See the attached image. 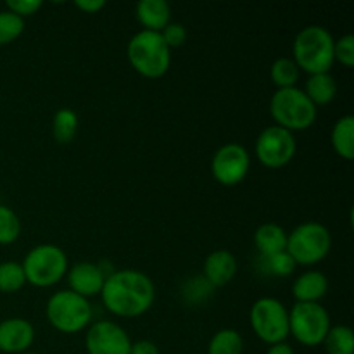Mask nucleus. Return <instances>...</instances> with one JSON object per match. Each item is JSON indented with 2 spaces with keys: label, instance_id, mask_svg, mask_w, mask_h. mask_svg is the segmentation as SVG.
Segmentation results:
<instances>
[{
  "label": "nucleus",
  "instance_id": "4468645a",
  "mask_svg": "<svg viewBox=\"0 0 354 354\" xmlns=\"http://www.w3.org/2000/svg\"><path fill=\"white\" fill-rule=\"evenodd\" d=\"M35 328L24 318H7L0 322V351L23 354L33 346Z\"/></svg>",
  "mask_w": 354,
  "mask_h": 354
},
{
  "label": "nucleus",
  "instance_id": "a878e982",
  "mask_svg": "<svg viewBox=\"0 0 354 354\" xmlns=\"http://www.w3.org/2000/svg\"><path fill=\"white\" fill-rule=\"evenodd\" d=\"M26 286L23 266L17 261L0 263V292L14 294Z\"/></svg>",
  "mask_w": 354,
  "mask_h": 354
},
{
  "label": "nucleus",
  "instance_id": "cd10ccee",
  "mask_svg": "<svg viewBox=\"0 0 354 354\" xmlns=\"http://www.w3.org/2000/svg\"><path fill=\"white\" fill-rule=\"evenodd\" d=\"M21 235V220L10 207L0 204V245L16 242Z\"/></svg>",
  "mask_w": 354,
  "mask_h": 354
},
{
  "label": "nucleus",
  "instance_id": "b1692460",
  "mask_svg": "<svg viewBox=\"0 0 354 354\" xmlns=\"http://www.w3.org/2000/svg\"><path fill=\"white\" fill-rule=\"evenodd\" d=\"M327 354H354V334L348 325H334L324 341Z\"/></svg>",
  "mask_w": 354,
  "mask_h": 354
},
{
  "label": "nucleus",
  "instance_id": "2f4dec72",
  "mask_svg": "<svg viewBox=\"0 0 354 354\" xmlns=\"http://www.w3.org/2000/svg\"><path fill=\"white\" fill-rule=\"evenodd\" d=\"M41 6H44L41 0H7L6 2L7 10H10L12 14L19 16L21 19L37 14L38 10L41 9Z\"/></svg>",
  "mask_w": 354,
  "mask_h": 354
},
{
  "label": "nucleus",
  "instance_id": "6e6552de",
  "mask_svg": "<svg viewBox=\"0 0 354 354\" xmlns=\"http://www.w3.org/2000/svg\"><path fill=\"white\" fill-rule=\"evenodd\" d=\"M251 328L259 341L273 346L289 337V310L275 297H259L249 311Z\"/></svg>",
  "mask_w": 354,
  "mask_h": 354
},
{
  "label": "nucleus",
  "instance_id": "9b49d317",
  "mask_svg": "<svg viewBox=\"0 0 354 354\" xmlns=\"http://www.w3.org/2000/svg\"><path fill=\"white\" fill-rule=\"evenodd\" d=\"M251 169V156L241 144H225L211 159V173L220 185L235 187L242 183Z\"/></svg>",
  "mask_w": 354,
  "mask_h": 354
},
{
  "label": "nucleus",
  "instance_id": "f3484780",
  "mask_svg": "<svg viewBox=\"0 0 354 354\" xmlns=\"http://www.w3.org/2000/svg\"><path fill=\"white\" fill-rule=\"evenodd\" d=\"M137 19L145 31L161 33L171 23V7L166 0H140L137 3Z\"/></svg>",
  "mask_w": 354,
  "mask_h": 354
},
{
  "label": "nucleus",
  "instance_id": "f257e3e1",
  "mask_svg": "<svg viewBox=\"0 0 354 354\" xmlns=\"http://www.w3.org/2000/svg\"><path fill=\"white\" fill-rule=\"evenodd\" d=\"M104 308L118 318H138L147 313L156 299L151 277L138 270H114L100 290Z\"/></svg>",
  "mask_w": 354,
  "mask_h": 354
},
{
  "label": "nucleus",
  "instance_id": "f03ea898",
  "mask_svg": "<svg viewBox=\"0 0 354 354\" xmlns=\"http://www.w3.org/2000/svg\"><path fill=\"white\" fill-rule=\"evenodd\" d=\"M334 37L318 24L303 28L292 44V61L308 75L328 73L334 66Z\"/></svg>",
  "mask_w": 354,
  "mask_h": 354
},
{
  "label": "nucleus",
  "instance_id": "473e14b6",
  "mask_svg": "<svg viewBox=\"0 0 354 354\" xmlns=\"http://www.w3.org/2000/svg\"><path fill=\"white\" fill-rule=\"evenodd\" d=\"M130 354H161V351H159L156 342L147 341V339H142V341L131 342Z\"/></svg>",
  "mask_w": 354,
  "mask_h": 354
},
{
  "label": "nucleus",
  "instance_id": "dca6fc26",
  "mask_svg": "<svg viewBox=\"0 0 354 354\" xmlns=\"http://www.w3.org/2000/svg\"><path fill=\"white\" fill-rule=\"evenodd\" d=\"M328 290V280L320 270H308L301 273L292 283V296L296 303H320Z\"/></svg>",
  "mask_w": 354,
  "mask_h": 354
},
{
  "label": "nucleus",
  "instance_id": "f8f14e48",
  "mask_svg": "<svg viewBox=\"0 0 354 354\" xmlns=\"http://www.w3.org/2000/svg\"><path fill=\"white\" fill-rule=\"evenodd\" d=\"M85 349L88 354H130L131 339L116 322L99 320L86 328Z\"/></svg>",
  "mask_w": 354,
  "mask_h": 354
},
{
  "label": "nucleus",
  "instance_id": "412c9836",
  "mask_svg": "<svg viewBox=\"0 0 354 354\" xmlns=\"http://www.w3.org/2000/svg\"><path fill=\"white\" fill-rule=\"evenodd\" d=\"M244 337L234 328H221L211 337L207 344V354H242Z\"/></svg>",
  "mask_w": 354,
  "mask_h": 354
},
{
  "label": "nucleus",
  "instance_id": "7ed1b4c3",
  "mask_svg": "<svg viewBox=\"0 0 354 354\" xmlns=\"http://www.w3.org/2000/svg\"><path fill=\"white\" fill-rule=\"evenodd\" d=\"M127 57L131 68L140 76L158 80L168 73L171 66V50L156 31H138L127 45Z\"/></svg>",
  "mask_w": 354,
  "mask_h": 354
},
{
  "label": "nucleus",
  "instance_id": "6ab92c4d",
  "mask_svg": "<svg viewBox=\"0 0 354 354\" xmlns=\"http://www.w3.org/2000/svg\"><path fill=\"white\" fill-rule=\"evenodd\" d=\"M303 92L317 107L327 106L337 95V82L330 73H318L308 78L306 88Z\"/></svg>",
  "mask_w": 354,
  "mask_h": 354
},
{
  "label": "nucleus",
  "instance_id": "1a4fd4ad",
  "mask_svg": "<svg viewBox=\"0 0 354 354\" xmlns=\"http://www.w3.org/2000/svg\"><path fill=\"white\" fill-rule=\"evenodd\" d=\"M330 327V315L320 303H296L289 310V335L301 346L317 348L324 344Z\"/></svg>",
  "mask_w": 354,
  "mask_h": 354
},
{
  "label": "nucleus",
  "instance_id": "f704fd0d",
  "mask_svg": "<svg viewBox=\"0 0 354 354\" xmlns=\"http://www.w3.org/2000/svg\"><path fill=\"white\" fill-rule=\"evenodd\" d=\"M265 354H296L292 346H289L287 342H279V344H273L266 349Z\"/></svg>",
  "mask_w": 354,
  "mask_h": 354
},
{
  "label": "nucleus",
  "instance_id": "20e7f679",
  "mask_svg": "<svg viewBox=\"0 0 354 354\" xmlns=\"http://www.w3.org/2000/svg\"><path fill=\"white\" fill-rule=\"evenodd\" d=\"M92 304L88 299L71 292L69 289L52 294L45 306L48 324L61 334H78L86 330L92 324Z\"/></svg>",
  "mask_w": 354,
  "mask_h": 354
},
{
  "label": "nucleus",
  "instance_id": "72a5a7b5",
  "mask_svg": "<svg viewBox=\"0 0 354 354\" xmlns=\"http://www.w3.org/2000/svg\"><path fill=\"white\" fill-rule=\"evenodd\" d=\"M75 7L85 14H97L106 7V2L104 0H76Z\"/></svg>",
  "mask_w": 354,
  "mask_h": 354
},
{
  "label": "nucleus",
  "instance_id": "7c9ffc66",
  "mask_svg": "<svg viewBox=\"0 0 354 354\" xmlns=\"http://www.w3.org/2000/svg\"><path fill=\"white\" fill-rule=\"evenodd\" d=\"M161 37L162 40H165V44L168 45L169 50H173V48H178L185 44L187 30L182 23H173L171 21V23L161 31Z\"/></svg>",
  "mask_w": 354,
  "mask_h": 354
},
{
  "label": "nucleus",
  "instance_id": "c9c22d12",
  "mask_svg": "<svg viewBox=\"0 0 354 354\" xmlns=\"http://www.w3.org/2000/svg\"><path fill=\"white\" fill-rule=\"evenodd\" d=\"M23 354H38V353H30V351H26V353H23Z\"/></svg>",
  "mask_w": 354,
  "mask_h": 354
},
{
  "label": "nucleus",
  "instance_id": "5701e85b",
  "mask_svg": "<svg viewBox=\"0 0 354 354\" xmlns=\"http://www.w3.org/2000/svg\"><path fill=\"white\" fill-rule=\"evenodd\" d=\"M270 76H272V82L275 83L277 90L292 88L299 82L301 71L292 57H280L272 64Z\"/></svg>",
  "mask_w": 354,
  "mask_h": 354
},
{
  "label": "nucleus",
  "instance_id": "c756f323",
  "mask_svg": "<svg viewBox=\"0 0 354 354\" xmlns=\"http://www.w3.org/2000/svg\"><path fill=\"white\" fill-rule=\"evenodd\" d=\"M334 62L353 68L354 66V37L344 35L334 41Z\"/></svg>",
  "mask_w": 354,
  "mask_h": 354
},
{
  "label": "nucleus",
  "instance_id": "393cba45",
  "mask_svg": "<svg viewBox=\"0 0 354 354\" xmlns=\"http://www.w3.org/2000/svg\"><path fill=\"white\" fill-rule=\"evenodd\" d=\"M296 268L297 265L287 251L277 252V254L272 256H259V270L268 277L282 279V277L292 275Z\"/></svg>",
  "mask_w": 354,
  "mask_h": 354
},
{
  "label": "nucleus",
  "instance_id": "39448f33",
  "mask_svg": "<svg viewBox=\"0 0 354 354\" xmlns=\"http://www.w3.org/2000/svg\"><path fill=\"white\" fill-rule=\"evenodd\" d=\"M270 114L277 127L290 131H304L317 121V106L297 86L277 90L270 100Z\"/></svg>",
  "mask_w": 354,
  "mask_h": 354
},
{
  "label": "nucleus",
  "instance_id": "bb28decb",
  "mask_svg": "<svg viewBox=\"0 0 354 354\" xmlns=\"http://www.w3.org/2000/svg\"><path fill=\"white\" fill-rule=\"evenodd\" d=\"M214 287L204 279L203 275H197L194 279L187 280L185 286L182 287V297L189 304H204L213 294Z\"/></svg>",
  "mask_w": 354,
  "mask_h": 354
},
{
  "label": "nucleus",
  "instance_id": "9d476101",
  "mask_svg": "<svg viewBox=\"0 0 354 354\" xmlns=\"http://www.w3.org/2000/svg\"><path fill=\"white\" fill-rule=\"evenodd\" d=\"M258 161L265 168L280 169L289 165L297 151V142L294 133L272 124L259 133L254 145Z\"/></svg>",
  "mask_w": 354,
  "mask_h": 354
},
{
  "label": "nucleus",
  "instance_id": "0eeeda50",
  "mask_svg": "<svg viewBox=\"0 0 354 354\" xmlns=\"http://www.w3.org/2000/svg\"><path fill=\"white\" fill-rule=\"evenodd\" d=\"M21 266L26 277V283L45 289L64 279L69 270V261L59 245L40 244L28 252Z\"/></svg>",
  "mask_w": 354,
  "mask_h": 354
},
{
  "label": "nucleus",
  "instance_id": "aec40b11",
  "mask_svg": "<svg viewBox=\"0 0 354 354\" xmlns=\"http://www.w3.org/2000/svg\"><path fill=\"white\" fill-rule=\"evenodd\" d=\"M330 142L339 158L351 161L354 158V118L351 114L335 121L330 133Z\"/></svg>",
  "mask_w": 354,
  "mask_h": 354
},
{
  "label": "nucleus",
  "instance_id": "a211bd4d",
  "mask_svg": "<svg viewBox=\"0 0 354 354\" xmlns=\"http://www.w3.org/2000/svg\"><path fill=\"white\" fill-rule=\"evenodd\" d=\"M254 245L259 256L283 252L287 248V232L277 223H263L254 232Z\"/></svg>",
  "mask_w": 354,
  "mask_h": 354
},
{
  "label": "nucleus",
  "instance_id": "423d86ee",
  "mask_svg": "<svg viewBox=\"0 0 354 354\" xmlns=\"http://www.w3.org/2000/svg\"><path fill=\"white\" fill-rule=\"evenodd\" d=\"M332 249V235L325 225L306 221L287 234V248L297 266H313L324 261Z\"/></svg>",
  "mask_w": 354,
  "mask_h": 354
},
{
  "label": "nucleus",
  "instance_id": "ddd939ff",
  "mask_svg": "<svg viewBox=\"0 0 354 354\" xmlns=\"http://www.w3.org/2000/svg\"><path fill=\"white\" fill-rule=\"evenodd\" d=\"M107 277H109V273L106 272L102 265L90 261L76 263L66 273L69 290L85 297V299L100 296V290H102Z\"/></svg>",
  "mask_w": 354,
  "mask_h": 354
},
{
  "label": "nucleus",
  "instance_id": "c85d7f7f",
  "mask_svg": "<svg viewBox=\"0 0 354 354\" xmlns=\"http://www.w3.org/2000/svg\"><path fill=\"white\" fill-rule=\"evenodd\" d=\"M24 19L10 10H0V45L12 44L23 35Z\"/></svg>",
  "mask_w": 354,
  "mask_h": 354
},
{
  "label": "nucleus",
  "instance_id": "4be33fe9",
  "mask_svg": "<svg viewBox=\"0 0 354 354\" xmlns=\"http://www.w3.org/2000/svg\"><path fill=\"white\" fill-rule=\"evenodd\" d=\"M78 131V114L69 107H62L52 120V135L57 144H69Z\"/></svg>",
  "mask_w": 354,
  "mask_h": 354
},
{
  "label": "nucleus",
  "instance_id": "2eb2a0df",
  "mask_svg": "<svg viewBox=\"0 0 354 354\" xmlns=\"http://www.w3.org/2000/svg\"><path fill=\"white\" fill-rule=\"evenodd\" d=\"M203 277L216 289L223 287L234 280L237 275V259L227 249H216L211 254H207L204 261Z\"/></svg>",
  "mask_w": 354,
  "mask_h": 354
}]
</instances>
